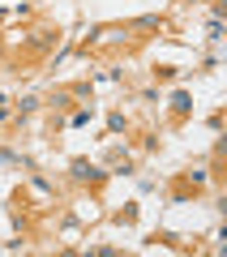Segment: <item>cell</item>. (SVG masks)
Wrapping results in <instances>:
<instances>
[{"mask_svg": "<svg viewBox=\"0 0 227 257\" xmlns=\"http://www.w3.org/2000/svg\"><path fill=\"white\" fill-rule=\"evenodd\" d=\"M73 176H77V180H90V176H99V172H94L86 159H77V163H73Z\"/></svg>", "mask_w": 227, "mask_h": 257, "instance_id": "cell-1", "label": "cell"}]
</instances>
